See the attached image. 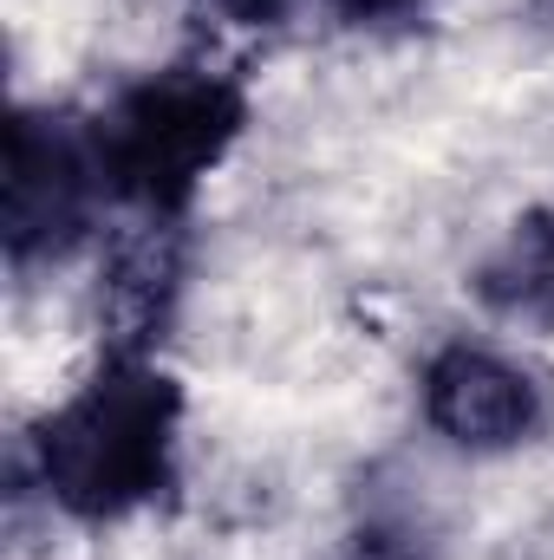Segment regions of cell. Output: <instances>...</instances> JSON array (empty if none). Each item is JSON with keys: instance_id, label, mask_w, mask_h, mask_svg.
Listing matches in <instances>:
<instances>
[{"instance_id": "6da1fadb", "label": "cell", "mask_w": 554, "mask_h": 560, "mask_svg": "<svg viewBox=\"0 0 554 560\" xmlns=\"http://www.w3.org/2000/svg\"><path fill=\"white\" fill-rule=\"evenodd\" d=\"M183 385L143 352H112L33 430L46 495L79 522H125L176 482Z\"/></svg>"}, {"instance_id": "7a4b0ae2", "label": "cell", "mask_w": 554, "mask_h": 560, "mask_svg": "<svg viewBox=\"0 0 554 560\" xmlns=\"http://www.w3.org/2000/svg\"><path fill=\"white\" fill-rule=\"evenodd\" d=\"M242 125H249V98L235 79L209 66H163L125 85L85 131H92L105 196L170 229L196 202V189L222 170Z\"/></svg>"}, {"instance_id": "3957f363", "label": "cell", "mask_w": 554, "mask_h": 560, "mask_svg": "<svg viewBox=\"0 0 554 560\" xmlns=\"http://www.w3.org/2000/svg\"><path fill=\"white\" fill-rule=\"evenodd\" d=\"M105 196L92 131L53 112H13L7 125V261H59L85 242Z\"/></svg>"}, {"instance_id": "277c9868", "label": "cell", "mask_w": 554, "mask_h": 560, "mask_svg": "<svg viewBox=\"0 0 554 560\" xmlns=\"http://www.w3.org/2000/svg\"><path fill=\"white\" fill-rule=\"evenodd\" d=\"M424 418L457 450H516L549 423L542 385L489 346H443L424 365Z\"/></svg>"}, {"instance_id": "5b68a950", "label": "cell", "mask_w": 554, "mask_h": 560, "mask_svg": "<svg viewBox=\"0 0 554 560\" xmlns=\"http://www.w3.org/2000/svg\"><path fill=\"white\" fill-rule=\"evenodd\" d=\"M476 300L496 319L554 332V209H529L496 242V255L476 268Z\"/></svg>"}, {"instance_id": "8992f818", "label": "cell", "mask_w": 554, "mask_h": 560, "mask_svg": "<svg viewBox=\"0 0 554 560\" xmlns=\"http://www.w3.org/2000/svg\"><path fill=\"white\" fill-rule=\"evenodd\" d=\"M189 7L222 26H275L280 20V0H189Z\"/></svg>"}, {"instance_id": "52a82bcc", "label": "cell", "mask_w": 554, "mask_h": 560, "mask_svg": "<svg viewBox=\"0 0 554 560\" xmlns=\"http://www.w3.org/2000/svg\"><path fill=\"white\" fill-rule=\"evenodd\" d=\"M333 13H346V20H385V13H405L417 0H326Z\"/></svg>"}]
</instances>
